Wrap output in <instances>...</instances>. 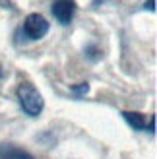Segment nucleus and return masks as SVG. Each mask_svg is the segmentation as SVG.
Here are the masks:
<instances>
[{
	"mask_svg": "<svg viewBox=\"0 0 157 159\" xmlns=\"http://www.w3.org/2000/svg\"><path fill=\"white\" fill-rule=\"evenodd\" d=\"M18 99H20L21 109L25 111L29 116H39L41 111H43V107H45L43 95L39 93V89L31 82H21L20 84V87H18Z\"/></svg>",
	"mask_w": 157,
	"mask_h": 159,
	"instance_id": "nucleus-1",
	"label": "nucleus"
},
{
	"mask_svg": "<svg viewBox=\"0 0 157 159\" xmlns=\"http://www.w3.org/2000/svg\"><path fill=\"white\" fill-rule=\"evenodd\" d=\"M23 35L31 41H37V39H43L49 33V21H47L41 14H29L25 21H23Z\"/></svg>",
	"mask_w": 157,
	"mask_h": 159,
	"instance_id": "nucleus-2",
	"label": "nucleus"
},
{
	"mask_svg": "<svg viewBox=\"0 0 157 159\" xmlns=\"http://www.w3.org/2000/svg\"><path fill=\"white\" fill-rule=\"evenodd\" d=\"M74 14H76L74 0H54L52 2V16L60 25H70Z\"/></svg>",
	"mask_w": 157,
	"mask_h": 159,
	"instance_id": "nucleus-3",
	"label": "nucleus"
},
{
	"mask_svg": "<svg viewBox=\"0 0 157 159\" xmlns=\"http://www.w3.org/2000/svg\"><path fill=\"white\" fill-rule=\"evenodd\" d=\"M0 159H35V157L18 146L4 144V146H0Z\"/></svg>",
	"mask_w": 157,
	"mask_h": 159,
	"instance_id": "nucleus-4",
	"label": "nucleus"
},
{
	"mask_svg": "<svg viewBox=\"0 0 157 159\" xmlns=\"http://www.w3.org/2000/svg\"><path fill=\"white\" fill-rule=\"evenodd\" d=\"M122 115H124L126 122L134 130H138V132H147V122H146V116L142 113H132V111H126V113H122Z\"/></svg>",
	"mask_w": 157,
	"mask_h": 159,
	"instance_id": "nucleus-5",
	"label": "nucleus"
},
{
	"mask_svg": "<svg viewBox=\"0 0 157 159\" xmlns=\"http://www.w3.org/2000/svg\"><path fill=\"white\" fill-rule=\"evenodd\" d=\"M83 52H85V57H87L91 62H95V60L101 58V51L97 49V45H93V43L85 47V51H83Z\"/></svg>",
	"mask_w": 157,
	"mask_h": 159,
	"instance_id": "nucleus-6",
	"label": "nucleus"
},
{
	"mask_svg": "<svg viewBox=\"0 0 157 159\" xmlns=\"http://www.w3.org/2000/svg\"><path fill=\"white\" fill-rule=\"evenodd\" d=\"M70 91L76 93V95H83V93L89 91V84L87 82H82L80 85H72V87H70Z\"/></svg>",
	"mask_w": 157,
	"mask_h": 159,
	"instance_id": "nucleus-7",
	"label": "nucleus"
},
{
	"mask_svg": "<svg viewBox=\"0 0 157 159\" xmlns=\"http://www.w3.org/2000/svg\"><path fill=\"white\" fill-rule=\"evenodd\" d=\"M144 8H146V10H151V12H153V10H155V0H147V2L144 4Z\"/></svg>",
	"mask_w": 157,
	"mask_h": 159,
	"instance_id": "nucleus-8",
	"label": "nucleus"
},
{
	"mask_svg": "<svg viewBox=\"0 0 157 159\" xmlns=\"http://www.w3.org/2000/svg\"><path fill=\"white\" fill-rule=\"evenodd\" d=\"M105 0H93V6H99V4H103Z\"/></svg>",
	"mask_w": 157,
	"mask_h": 159,
	"instance_id": "nucleus-9",
	"label": "nucleus"
},
{
	"mask_svg": "<svg viewBox=\"0 0 157 159\" xmlns=\"http://www.w3.org/2000/svg\"><path fill=\"white\" fill-rule=\"evenodd\" d=\"M0 76H2V70H0Z\"/></svg>",
	"mask_w": 157,
	"mask_h": 159,
	"instance_id": "nucleus-10",
	"label": "nucleus"
}]
</instances>
